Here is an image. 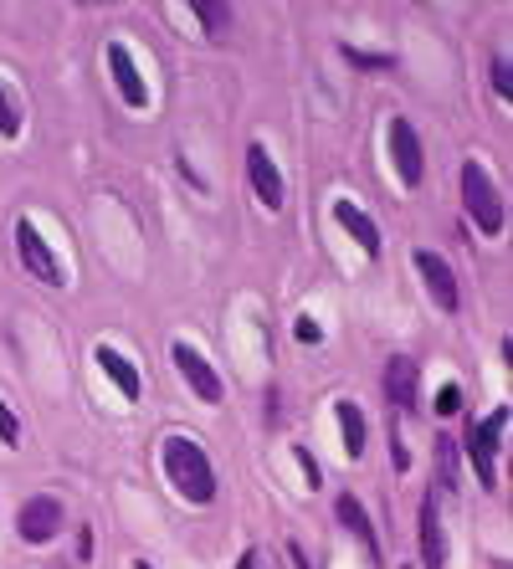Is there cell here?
Returning a JSON list of instances; mask_svg holds the SVG:
<instances>
[{"label":"cell","instance_id":"6da1fadb","mask_svg":"<svg viewBox=\"0 0 513 569\" xmlns=\"http://www.w3.org/2000/svg\"><path fill=\"white\" fill-rule=\"evenodd\" d=\"M164 477L175 482L185 503H195L205 508L211 498H216V467H211V457H205L190 436H164Z\"/></svg>","mask_w":513,"mask_h":569},{"label":"cell","instance_id":"7a4b0ae2","mask_svg":"<svg viewBox=\"0 0 513 569\" xmlns=\"http://www.w3.org/2000/svg\"><path fill=\"white\" fill-rule=\"evenodd\" d=\"M462 205H467L472 226H477L483 236H498V231H503V195H498L492 175L477 160L462 164Z\"/></svg>","mask_w":513,"mask_h":569},{"label":"cell","instance_id":"3957f363","mask_svg":"<svg viewBox=\"0 0 513 569\" xmlns=\"http://www.w3.org/2000/svg\"><path fill=\"white\" fill-rule=\"evenodd\" d=\"M503 431H509V410H503V406L488 410V416L467 431V457H472V467H477V477H483V488H492V482H498L492 457H498V447H503Z\"/></svg>","mask_w":513,"mask_h":569},{"label":"cell","instance_id":"277c9868","mask_svg":"<svg viewBox=\"0 0 513 569\" xmlns=\"http://www.w3.org/2000/svg\"><path fill=\"white\" fill-rule=\"evenodd\" d=\"M16 252H21V262H26V272H31V277H41L46 287H62V283H67V277H62V262L52 257V246H46V236H41L26 216L16 221Z\"/></svg>","mask_w":513,"mask_h":569},{"label":"cell","instance_id":"5b68a950","mask_svg":"<svg viewBox=\"0 0 513 569\" xmlns=\"http://www.w3.org/2000/svg\"><path fill=\"white\" fill-rule=\"evenodd\" d=\"M390 164H395V175L406 190L426 180V160H421V139H416V128L406 119H390Z\"/></svg>","mask_w":513,"mask_h":569},{"label":"cell","instance_id":"8992f818","mask_svg":"<svg viewBox=\"0 0 513 569\" xmlns=\"http://www.w3.org/2000/svg\"><path fill=\"white\" fill-rule=\"evenodd\" d=\"M62 524H67V513H62L57 498H31V503H21L16 513V533L26 544H46V539H57Z\"/></svg>","mask_w":513,"mask_h":569},{"label":"cell","instance_id":"52a82bcc","mask_svg":"<svg viewBox=\"0 0 513 569\" xmlns=\"http://www.w3.org/2000/svg\"><path fill=\"white\" fill-rule=\"evenodd\" d=\"M170 359H175V369L185 375V385L201 395L205 406H221V375L211 369V359H205L201 349H190V344H175L170 349Z\"/></svg>","mask_w":513,"mask_h":569},{"label":"cell","instance_id":"ba28073f","mask_svg":"<svg viewBox=\"0 0 513 569\" xmlns=\"http://www.w3.org/2000/svg\"><path fill=\"white\" fill-rule=\"evenodd\" d=\"M246 180H252V190H257V201L267 210L283 205V175H277V164H272V154L262 144H246Z\"/></svg>","mask_w":513,"mask_h":569},{"label":"cell","instance_id":"9c48e42d","mask_svg":"<svg viewBox=\"0 0 513 569\" xmlns=\"http://www.w3.org/2000/svg\"><path fill=\"white\" fill-rule=\"evenodd\" d=\"M416 272H421V283H426V293L442 303V313H457V277H451V267L436 257V252H416Z\"/></svg>","mask_w":513,"mask_h":569},{"label":"cell","instance_id":"30bf717a","mask_svg":"<svg viewBox=\"0 0 513 569\" xmlns=\"http://www.w3.org/2000/svg\"><path fill=\"white\" fill-rule=\"evenodd\" d=\"M108 72H113V82H119V93L128 108H144V103H149V87H144L139 67L128 57V46H119V41H108Z\"/></svg>","mask_w":513,"mask_h":569},{"label":"cell","instance_id":"8fae6325","mask_svg":"<svg viewBox=\"0 0 513 569\" xmlns=\"http://www.w3.org/2000/svg\"><path fill=\"white\" fill-rule=\"evenodd\" d=\"M416 390H421V369H416V359L395 354V359L385 365V395H390V406L410 410V406H416Z\"/></svg>","mask_w":513,"mask_h":569},{"label":"cell","instance_id":"7c38bea8","mask_svg":"<svg viewBox=\"0 0 513 569\" xmlns=\"http://www.w3.org/2000/svg\"><path fill=\"white\" fill-rule=\"evenodd\" d=\"M334 221L344 226L354 242H360V252H365V257H380V226L369 221L354 201H339V205H334Z\"/></svg>","mask_w":513,"mask_h":569},{"label":"cell","instance_id":"4fadbf2b","mask_svg":"<svg viewBox=\"0 0 513 569\" xmlns=\"http://www.w3.org/2000/svg\"><path fill=\"white\" fill-rule=\"evenodd\" d=\"M93 359H98L103 375H108V380L119 385L123 400H139V369L128 365V354H119L113 344H98V354H93Z\"/></svg>","mask_w":513,"mask_h":569},{"label":"cell","instance_id":"5bb4252c","mask_svg":"<svg viewBox=\"0 0 513 569\" xmlns=\"http://www.w3.org/2000/svg\"><path fill=\"white\" fill-rule=\"evenodd\" d=\"M421 559L431 569L447 565V533L436 524V498H421Z\"/></svg>","mask_w":513,"mask_h":569},{"label":"cell","instance_id":"9a60e30c","mask_svg":"<svg viewBox=\"0 0 513 569\" xmlns=\"http://www.w3.org/2000/svg\"><path fill=\"white\" fill-rule=\"evenodd\" d=\"M334 508H339V518H344V529L349 533H360V544H365V554L369 559H380V539H375V529H369V513L360 508V503H354V498H339V503H334Z\"/></svg>","mask_w":513,"mask_h":569},{"label":"cell","instance_id":"2e32d148","mask_svg":"<svg viewBox=\"0 0 513 569\" xmlns=\"http://www.w3.org/2000/svg\"><path fill=\"white\" fill-rule=\"evenodd\" d=\"M339 436H344L349 457H365V416L354 400H339Z\"/></svg>","mask_w":513,"mask_h":569},{"label":"cell","instance_id":"e0dca14e","mask_svg":"<svg viewBox=\"0 0 513 569\" xmlns=\"http://www.w3.org/2000/svg\"><path fill=\"white\" fill-rule=\"evenodd\" d=\"M190 16L205 26V37H226L231 31V5H221V0H195Z\"/></svg>","mask_w":513,"mask_h":569},{"label":"cell","instance_id":"ac0fdd59","mask_svg":"<svg viewBox=\"0 0 513 569\" xmlns=\"http://www.w3.org/2000/svg\"><path fill=\"white\" fill-rule=\"evenodd\" d=\"M0 134H5V139L21 134V103L5 93V82H0Z\"/></svg>","mask_w":513,"mask_h":569},{"label":"cell","instance_id":"d6986e66","mask_svg":"<svg viewBox=\"0 0 513 569\" xmlns=\"http://www.w3.org/2000/svg\"><path fill=\"white\" fill-rule=\"evenodd\" d=\"M436 482H442V488H457V447H451V441L436 447Z\"/></svg>","mask_w":513,"mask_h":569},{"label":"cell","instance_id":"ffe728a7","mask_svg":"<svg viewBox=\"0 0 513 569\" xmlns=\"http://www.w3.org/2000/svg\"><path fill=\"white\" fill-rule=\"evenodd\" d=\"M344 57L354 62V67H369V72H385V67H395V57H390V52H360V46H344Z\"/></svg>","mask_w":513,"mask_h":569},{"label":"cell","instance_id":"44dd1931","mask_svg":"<svg viewBox=\"0 0 513 569\" xmlns=\"http://www.w3.org/2000/svg\"><path fill=\"white\" fill-rule=\"evenodd\" d=\"M431 406H436V416H457V410H462V385H442Z\"/></svg>","mask_w":513,"mask_h":569},{"label":"cell","instance_id":"7402d4cb","mask_svg":"<svg viewBox=\"0 0 513 569\" xmlns=\"http://www.w3.org/2000/svg\"><path fill=\"white\" fill-rule=\"evenodd\" d=\"M0 441H5V447H21V421L5 400H0Z\"/></svg>","mask_w":513,"mask_h":569},{"label":"cell","instance_id":"603a6c76","mask_svg":"<svg viewBox=\"0 0 513 569\" xmlns=\"http://www.w3.org/2000/svg\"><path fill=\"white\" fill-rule=\"evenodd\" d=\"M492 87H498V98H513V67H509V57L492 62Z\"/></svg>","mask_w":513,"mask_h":569},{"label":"cell","instance_id":"cb8c5ba5","mask_svg":"<svg viewBox=\"0 0 513 569\" xmlns=\"http://www.w3.org/2000/svg\"><path fill=\"white\" fill-rule=\"evenodd\" d=\"M293 339H298V344H319L324 334H319V324H313V318H298V324H293Z\"/></svg>","mask_w":513,"mask_h":569},{"label":"cell","instance_id":"d4e9b609","mask_svg":"<svg viewBox=\"0 0 513 569\" xmlns=\"http://www.w3.org/2000/svg\"><path fill=\"white\" fill-rule=\"evenodd\" d=\"M390 462H395V472H406V467H410V451H406V441H401V431L390 436Z\"/></svg>","mask_w":513,"mask_h":569},{"label":"cell","instance_id":"484cf974","mask_svg":"<svg viewBox=\"0 0 513 569\" xmlns=\"http://www.w3.org/2000/svg\"><path fill=\"white\" fill-rule=\"evenodd\" d=\"M298 467H303L308 488H319V482H324V472H319V462H313V457H308V451H298Z\"/></svg>","mask_w":513,"mask_h":569},{"label":"cell","instance_id":"4316f807","mask_svg":"<svg viewBox=\"0 0 513 569\" xmlns=\"http://www.w3.org/2000/svg\"><path fill=\"white\" fill-rule=\"evenodd\" d=\"M287 565H293V569H313V559L303 554V544H298V539L287 544Z\"/></svg>","mask_w":513,"mask_h":569},{"label":"cell","instance_id":"83f0119b","mask_svg":"<svg viewBox=\"0 0 513 569\" xmlns=\"http://www.w3.org/2000/svg\"><path fill=\"white\" fill-rule=\"evenodd\" d=\"M78 554H82V565H87V554H93V533H87V529L78 533Z\"/></svg>","mask_w":513,"mask_h":569},{"label":"cell","instance_id":"f1b7e54d","mask_svg":"<svg viewBox=\"0 0 513 569\" xmlns=\"http://www.w3.org/2000/svg\"><path fill=\"white\" fill-rule=\"evenodd\" d=\"M134 569H154V565H149V559H134Z\"/></svg>","mask_w":513,"mask_h":569}]
</instances>
